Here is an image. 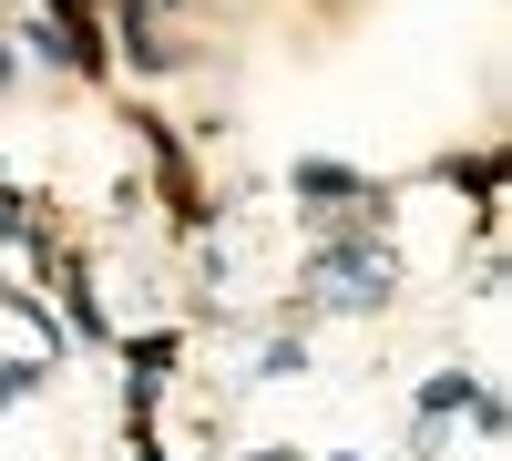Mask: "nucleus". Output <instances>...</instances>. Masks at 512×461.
Masks as SVG:
<instances>
[{"label": "nucleus", "mask_w": 512, "mask_h": 461, "mask_svg": "<svg viewBox=\"0 0 512 461\" xmlns=\"http://www.w3.org/2000/svg\"><path fill=\"white\" fill-rule=\"evenodd\" d=\"M390 287H400V246L390 236H328L308 257V308L359 318V308H390Z\"/></svg>", "instance_id": "obj_1"}, {"label": "nucleus", "mask_w": 512, "mask_h": 461, "mask_svg": "<svg viewBox=\"0 0 512 461\" xmlns=\"http://www.w3.org/2000/svg\"><path fill=\"white\" fill-rule=\"evenodd\" d=\"M297 195H308V205H359V216L379 205V185H359L349 164H297Z\"/></svg>", "instance_id": "obj_2"}, {"label": "nucleus", "mask_w": 512, "mask_h": 461, "mask_svg": "<svg viewBox=\"0 0 512 461\" xmlns=\"http://www.w3.org/2000/svg\"><path fill=\"white\" fill-rule=\"evenodd\" d=\"M461 400H472V380H461V369H451V380H431V390H420V431H431V421H451Z\"/></svg>", "instance_id": "obj_3"}, {"label": "nucleus", "mask_w": 512, "mask_h": 461, "mask_svg": "<svg viewBox=\"0 0 512 461\" xmlns=\"http://www.w3.org/2000/svg\"><path fill=\"white\" fill-rule=\"evenodd\" d=\"M31 380H41V359H11V369H0V410H11V400H21Z\"/></svg>", "instance_id": "obj_4"}, {"label": "nucleus", "mask_w": 512, "mask_h": 461, "mask_svg": "<svg viewBox=\"0 0 512 461\" xmlns=\"http://www.w3.org/2000/svg\"><path fill=\"white\" fill-rule=\"evenodd\" d=\"M256 461H297V451H256Z\"/></svg>", "instance_id": "obj_5"}, {"label": "nucleus", "mask_w": 512, "mask_h": 461, "mask_svg": "<svg viewBox=\"0 0 512 461\" xmlns=\"http://www.w3.org/2000/svg\"><path fill=\"white\" fill-rule=\"evenodd\" d=\"M0 82H11V52H0Z\"/></svg>", "instance_id": "obj_6"}, {"label": "nucleus", "mask_w": 512, "mask_h": 461, "mask_svg": "<svg viewBox=\"0 0 512 461\" xmlns=\"http://www.w3.org/2000/svg\"><path fill=\"white\" fill-rule=\"evenodd\" d=\"M144 461H164V451H144Z\"/></svg>", "instance_id": "obj_7"}]
</instances>
